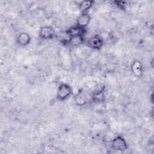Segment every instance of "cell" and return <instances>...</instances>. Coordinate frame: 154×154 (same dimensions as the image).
<instances>
[{"label":"cell","instance_id":"1","mask_svg":"<svg viewBox=\"0 0 154 154\" xmlns=\"http://www.w3.org/2000/svg\"><path fill=\"white\" fill-rule=\"evenodd\" d=\"M73 94L72 87L67 83H61L59 85L56 93V98L59 101L67 99Z\"/></svg>","mask_w":154,"mask_h":154},{"label":"cell","instance_id":"2","mask_svg":"<svg viewBox=\"0 0 154 154\" xmlns=\"http://www.w3.org/2000/svg\"><path fill=\"white\" fill-rule=\"evenodd\" d=\"M111 148L116 151L124 152L128 148V144L122 135H117L114 137L111 141Z\"/></svg>","mask_w":154,"mask_h":154},{"label":"cell","instance_id":"3","mask_svg":"<svg viewBox=\"0 0 154 154\" xmlns=\"http://www.w3.org/2000/svg\"><path fill=\"white\" fill-rule=\"evenodd\" d=\"M56 35V32L54 27L45 25L40 27L38 32L39 37L43 40H51Z\"/></svg>","mask_w":154,"mask_h":154},{"label":"cell","instance_id":"4","mask_svg":"<svg viewBox=\"0 0 154 154\" xmlns=\"http://www.w3.org/2000/svg\"><path fill=\"white\" fill-rule=\"evenodd\" d=\"M87 45L91 49L100 50L103 45V40L100 35H94L87 40Z\"/></svg>","mask_w":154,"mask_h":154},{"label":"cell","instance_id":"5","mask_svg":"<svg viewBox=\"0 0 154 154\" xmlns=\"http://www.w3.org/2000/svg\"><path fill=\"white\" fill-rule=\"evenodd\" d=\"M91 17L88 13H81L76 19V25L83 29H85L89 25Z\"/></svg>","mask_w":154,"mask_h":154},{"label":"cell","instance_id":"6","mask_svg":"<svg viewBox=\"0 0 154 154\" xmlns=\"http://www.w3.org/2000/svg\"><path fill=\"white\" fill-rule=\"evenodd\" d=\"M73 100L76 105L78 106H84L87 104V97L82 88L78 90V91L74 94Z\"/></svg>","mask_w":154,"mask_h":154},{"label":"cell","instance_id":"7","mask_svg":"<svg viewBox=\"0 0 154 154\" xmlns=\"http://www.w3.org/2000/svg\"><path fill=\"white\" fill-rule=\"evenodd\" d=\"M91 99L92 102L95 103H103L106 100V96H105V91L104 87L94 91L91 94Z\"/></svg>","mask_w":154,"mask_h":154},{"label":"cell","instance_id":"8","mask_svg":"<svg viewBox=\"0 0 154 154\" xmlns=\"http://www.w3.org/2000/svg\"><path fill=\"white\" fill-rule=\"evenodd\" d=\"M31 40V37L29 34L22 32L19 34L16 37V43L20 46H26L28 45Z\"/></svg>","mask_w":154,"mask_h":154},{"label":"cell","instance_id":"9","mask_svg":"<svg viewBox=\"0 0 154 154\" xmlns=\"http://www.w3.org/2000/svg\"><path fill=\"white\" fill-rule=\"evenodd\" d=\"M55 37L57 40L63 45H69V43L71 39V37L67 32L66 30L63 31H60L56 34Z\"/></svg>","mask_w":154,"mask_h":154},{"label":"cell","instance_id":"10","mask_svg":"<svg viewBox=\"0 0 154 154\" xmlns=\"http://www.w3.org/2000/svg\"><path fill=\"white\" fill-rule=\"evenodd\" d=\"M94 2H95L93 0L82 1L79 4V10L81 13H88V11L92 8Z\"/></svg>","mask_w":154,"mask_h":154},{"label":"cell","instance_id":"11","mask_svg":"<svg viewBox=\"0 0 154 154\" xmlns=\"http://www.w3.org/2000/svg\"><path fill=\"white\" fill-rule=\"evenodd\" d=\"M85 42L84 34H79L71 37L69 45L72 47H77L84 43Z\"/></svg>","mask_w":154,"mask_h":154},{"label":"cell","instance_id":"12","mask_svg":"<svg viewBox=\"0 0 154 154\" xmlns=\"http://www.w3.org/2000/svg\"><path fill=\"white\" fill-rule=\"evenodd\" d=\"M131 70L137 76H141L143 74V66L138 60H135L131 64Z\"/></svg>","mask_w":154,"mask_h":154},{"label":"cell","instance_id":"13","mask_svg":"<svg viewBox=\"0 0 154 154\" xmlns=\"http://www.w3.org/2000/svg\"><path fill=\"white\" fill-rule=\"evenodd\" d=\"M66 31L69 34V35L72 37L78 35L79 34H85V29H83L81 28L80 27H79L78 26H77L76 25H75L72 26L70 27L69 28H68L66 30Z\"/></svg>","mask_w":154,"mask_h":154},{"label":"cell","instance_id":"14","mask_svg":"<svg viewBox=\"0 0 154 154\" xmlns=\"http://www.w3.org/2000/svg\"><path fill=\"white\" fill-rule=\"evenodd\" d=\"M112 2L120 9L122 10H126V2L122 1H114Z\"/></svg>","mask_w":154,"mask_h":154}]
</instances>
